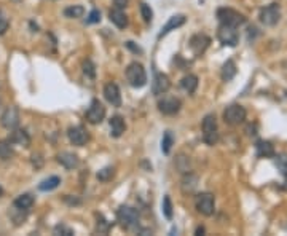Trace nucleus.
<instances>
[{"label":"nucleus","mask_w":287,"mask_h":236,"mask_svg":"<svg viewBox=\"0 0 287 236\" xmlns=\"http://www.w3.org/2000/svg\"><path fill=\"white\" fill-rule=\"evenodd\" d=\"M201 128H203V140L204 142H206L208 145L217 144V140H219V128H217L215 115H212V113L206 115L203 120V123H201Z\"/></svg>","instance_id":"obj_1"},{"label":"nucleus","mask_w":287,"mask_h":236,"mask_svg":"<svg viewBox=\"0 0 287 236\" xmlns=\"http://www.w3.org/2000/svg\"><path fill=\"white\" fill-rule=\"evenodd\" d=\"M126 79H128V83H130L132 88H142V86H145L147 74H145V69H144L142 64L131 62L130 66H128V69H126Z\"/></svg>","instance_id":"obj_2"},{"label":"nucleus","mask_w":287,"mask_h":236,"mask_svg":"<svg viewBox=\"0 0 287 236\" xmlns=\"http://www.w3.org/2000/svg\"><path fill=\"white\" fill-rule=\"evenodd\" d=\"M117 220L120 222V225L123 228L131 230V228H134L137 225L139 212L134 208H131V206H121L117 210Z\"/></svg>","instance_id":"obj_3"},{"label":"nucleus","mask_w":287,"mask_h":236,"mask_svg":"<svg viewBox=\"0 0 287 236\" xmlns=\"http://www.w3.org/2000/svg\"><path fill=\"white\" fill-rule=\"evenodd\" d=\"M217 18H219L220 24L232 26V27H236V29L246 23V18L242 16L241 13L235 11L232 8H219L217 10Z\"/></svg>","instance_id":"obj_4"},{"label":"nucleus","mask_w":287,"mask_h":236,"mask_svg":"<svg viewBox=\"0 0 287 236\" xmlns=\"http://www.w3.org/2000/svg\"><path fill=\"white\" fill-rule=\"evenodd\" d=\"M195 208L196 210L200 214L203 215H212L214 214V210H215V198L212 193H200V195H196L195 198Z\"/></svg>","instance_id":"obj_5"},{"label":"nucleus","mask_w":287,"mask_h":236,"mask_svg":"<svg viewBox=\"0 0 287 236\" xmlns=\"http://www.w3.org/2000/svg\"><path fill=\"white\" fill-rule=\"evenodd\" d=\"M246 115L247 113H246L244 107L239 104H232L225 108V112H223V120H225L227 125L238 126L246 120Z\"/></svg>","instance_id":"obj_6"},{"label":"nucleus","mask_w":287,"mask_h":236,"mask_svg":"<svg viewBox=\"0 0 287 236\" xmlns=\"http://www.w3.org/2000/svg\"><path fill=\"white\" fill-rule=\"evenodd\" d=\"M217 38H219L220 43L225 45V47H236L239 42V35H238L236 27L225 26V24H220L219 30H217Z\"/></svg>","instance_id":"obj_7"},{"label":"nucleus","mask_w":287,"mask_h":236,"mask_svg":"<svg viewBox=\"0 0 287 236\" xmlns=\"http://www.w3.org/2000/svg\"><path fill=\"white\" fill-rule=\"evenodd\" d=\"M85 118L89 121L91 125H99L102 123V120L105 118V107L99 99H93L91 104H89L88 110L85 113Z\"/></svg>","instance_id":"obj_8"},{"label":"nucleus","mask_w":287,"mask_h":236,"mask_svg":"<svg viewBox=\"0 0 287 236\" xmlns=\"http://www.w3.org/2000/svg\"><path fill=\"white\" fill-rule=\"evenodd\" d=\"M281 19V8L278 3H271L260 10V21L265 26H276Z\"/></svg>","instance_id":"obj_9"},{"label":"nucleus","mask_w":287,"mask_h":236,"mask_svg":"<svg viewBox=\"0 0 287 236\" xmlns=\"http://www.w3.org/2000/svg\"><path fill=\"white\" fill-rule=\"evenodd\" d=\"M182 107V101L174 96H166L158 101V110L163 115H176Z\"/></svg>","instance_id":"obj_10"},{"label":"nucleus","mask_w":287,"mask_h":236,"mask_svg":"<svg viewBox=\"0 0 287 236\" xmlns=\"http://www.w3.org/2000/svg\"><path fill=\"white\" fill-rule=\"evenodd\" d=\"M0 123L5 128V130H15V128L19 125V110L18 107L10 105L5 108V112L0 117Z\"/></svg>","instance_id":"obj_11"},{"label":"nucleus","mask_w":287,"mask_h":236,"mask_svg":"<svg viewBox=\"0 0 287 236\" xmlns=\"http://www.w3.org/2000/svg\"><path fill=\"white\" fill-rule=\"evenodd\" d=\"M67 137L70 140V144H74L77 147H83L89 140V134L83 126H72L69 128Z\"/></svg>","instance_id":"obj_12"},{"label":"nucleus","mask_w":287,"mask_h":236,"mask_svg":"<svg viewBox=\"0 0 287 236\" xmlns=\"http://www.w3.org/2000/svg\"><path fill=\"white\" fill-rule=\"evenodd\" d=\"M171 88V80L169 77L166 74H159L157 72L155 74V79H153V83H152V91L155 96H161L164 93H168Z\"/></svg>","instance_id":"obj_13"},{"label":"nucleus","mask_w":287,"mask_h":236,"mask_svg":"<svg viewBox=\"0 0 287 236\" xmlns=\"http://www.w3.org/2000/svg\"><path fill=\"white\" fill-rule=\"evenodd\" d=\"M104 98L108 104H112L113 107L121 105V93L117 83H107L104 86Z\"/></svg>","instance_id":"obj_14"},{"label":"nucleus","mask_w":287,"mask_h":236,"mask_svg":"<svg viewBox=\"0 0 287 236\" xmlns=\"http://www.w3.org/2000/svg\"><path fill=\"white\" fill-rule=\"evenodd\" d=\"M209 43H210V38L208 35H204V34H196L191 37V40H190V48L193 50V53L196 56H201L204 51L208 50L209 47Z\"/></svg>","instance_id":"obj_15"},{"label":"nucleus","mask_w":287,"mask_h":236,"mask_svg":"<svg viewBox=\"0 0 287 236\" xmlns=\"http://www.w3.org/2000/svg\"><path fill=\"white\" fill-rule=\"evenodd\" d=\"M185 23H187V18H185L183 15H174V16H171L169 18V21L166 23L161 30H159V34H158V38H161L164 35H168L171 30H174L177 27H181V26H183Z\"/></svg>","instance_id":"obj_16"},{"label":"nucleus","mask_w":287,"mask_h":236,"mask_svg":"<svg viewBox=\"0 0 287 236\" xmlns=\"http://www.w3.org/2000/svg\"><path fill=\"white\" fill-rule=\"evenodd\" d=\"M57 163H61L66 169H75L80 164V159L72 152H61L57 155Z\"/></svg>","instance_id":"obj_17"},{"label":"nucleus","mask_w":287,"mask_h":236,"mask_svg":"<svg viewBox=\"0 0 287 236\" xmlns=\"http://www.w3.org/2000/svg\"><path fill=\"white\" fill-rule=\"evenodd\" d=\"M108 18H110V21L117 26L118 29H125L128 27V16L125 15L123 8H112L108 11Z\"/></svg>","instance_id":"obj_18"},{"label":"nucleus","mask_w":287,"mask_h":236,"mask_svg":"<svg viewBox=\"0 0 287 236\" xmlns=\"http://www.w3.org/2000/svg\"><path fill=\"white\" fill-rule=\"evenodd\" d=\"M8 140L11 144L21 145V147H29L30 145V136L26 130H16L15 128V131L11 132V136L8 137Z\"/></svg>","instance_id":"obj_19"},{"label":"nucleus","mask_w":287,"mask_h":236,"mask_svg":"<svg viewBox=\"0 0 287 236\" xmlns=\"http://www.w3.org/2000/svg\"><path fill=\"white\" fill-rule=\"evenodd\" d=\"M255 152H257V157L260 158L274 157V147L271 142H268V140H259V142L255 144Z\"/></svg>","instance_id":"obj_20"},{"label":"nucleus","mask_w":287,"mask_h":236,"mask_svg":"<svg viewBox=\"0 0 287 236\" xmlns=\"http://www.w3.org/2000/svg\"><path fill=\"white\" fill-rule=\"evenodd\" d=\"M108 125H110V134L113 137H120L121 134L125 132V130H126L125 120H123V117H120V115H115V117H112L110 121H108Z\"/></svg>","instance_id":"obj_21"},{"label":"nucleus","mask_w":287,"mask_h":236,"mask_svg":"<svg viewBox=\"0 0 287 236\" xmlns=\"http://www.w3.org/2000/svg\"><path fill=\"white\" fill-rule=\"evenodd\" d=\"M198 185V176L191 174V172H185V177L182 179V191L183 193H193Z\"/></svg>","instance_id":"obj_22"},{"label":"nucleus","mask_w":287,"mask_h":236,"mask_svg":"<svg viewBox=\"0 0 287 236\" xmlns=\"http://www.w3.org/2000/svg\"><path fill=\"white\" fill-rule=\"evenodd\" d=\"M32 204H34V196L30 193H24V195H19L15 201H13V206L19 210H27L32 208Z\"/></svg>","instance_id":"obj_23"},{"label":"nucleus","mask_w":287,"mask_h":236,"mask_svg":"<svg viewBox=\"0 0 287 236\" xmlns=\"http://www.w3.org/2000/svg\"><path fill=\"white\" fill-rule=\"evenodd\" d=\"M181 88L183 89V91H187L188 94H193L196 91L198 88V77L196 75H185L183 79L181 80Z\"/></svg>","instance_id":"obj_24"},{"label":"nucleus","mask_w":287,"mask_h":236,"mask_svg":"<svg viewBox=\"0 0 287 236\" xmlns=\"http://www.w3.org/2000/svg\"><path fill=\"white\" fill-rule=\"evenodd\" d=\"M236 64L235 61L232 59H228L225 64H223V67H222V80L223 81H230V80H233L235 79V75H236Z\"/></svg>","instance_id":"obj_25"},{"label":"nucleus","mask_w":287,"mask_h":236,"mask_svg":"<svg viewBox=\"0 0 287 236\" xmlns=\"http://www.w3.org/2000/svg\"><path fill=\"white\" fill-rule=\"evenodd\" d=\"M59 184H61V179L57 177V176H51L48 179H45V181L40 182V185H38V190H42V191H51V190H54L59 187Z\"/></svg>","instance_id":"obj_26"},{"label":"nucleus","mask_w":287,"mask_h":236,"mask_svg":"<svg viewBox=\"0 0 287 236\" xmlns=\"http://www.w3.org/2000/svg\"><path fill=\"white\" fill-rule=\"evenodd\" d=\"M85 15V8L81 5H70L64 10V16L70 18V19H78Z\"/></svg>","instance_id":"obj_27"},{"label":"nucleus","mask_w":287,"mask_h":236,"mask_svg":"<svg viewBox=\"0 0 287 236\" xmlns=\"http://www.w3.org/2000/svg\"><path fill=\"white\" fill-rule=\"evenodd\" d=\"M15 155L10 140H0V159H10Z\"/></svg>","instance_id":"obj_28"},{"label":"nucleus","mask_w":287,"mask_h":236,"mask_svg":"<svg viewBox=\"0 0 287 236\" xmlns=\"http://www.w3.org/2000/svg\"><path fill=\"white\" fill-rule=\"evenodd\" d=\"M172 144H174V136H172L171 131H166L163 134V140H161V150H163L164 155H168V153L171 152Z\"/></svg>","instance_id":"obj_29"},{"label":"nucleus","mask_w":287,"mask_h":236,"mask_svg":"<svg viewBox=\"0 0 287 236\" xmlns=\"http://www.w3.org/2000/svg\"><path fill=\"white\" fill-rule=\"evenodd\" d=\"M113 176H115V169L112 168V166H107V168L101 169L98 172V181H101V182H108V181H112Z\"/></svg>","instance_id":"obj_30"},{"label":"nucleus","mask_w":287,"mask_h":236,"mask_svg":"<svg viewBox=\"0 0 287 236\" xmlns=\"http://www.w3.org/2000/svg\"><path fill=\"white\" fill-rule=\"evenodd\" d=\"M140 15H142L145 24H152V21H153V11L150 8V5H147L145 2L140 3Z\"/></svg>","instance_id":"obj_31"},{"label":"nucleus","mask_w":287,"mask_h":236,"mask_svg":"<svg viewBox=\"0 0 287 236\" xmlns=\"http://www.w3.org/2000/svg\"><path fill=\"white\" fill-rule=\"evenodd\" d=\"M163 214L168 220L172 219V214H174V210H172V203H171V198L169 195H166L163 198Z\"/></svg>","instance_id":"obj_32"},{"label":"nucleus","mask_w":287,"mask_h":236,"mask_svg":"<svg viewBox=\"0 0 287 236\" xmlns=\"http://www.w3.org/2000/svg\"><path fill=\"white\" fill-rule=\"evenodd\" d=\"M276 168L283 176H287V153H281L276 157Z\"/></svg>","instance_id":"obj_33"},{"label":"nucleus","mask_w":287,"mask_h":236,"mask_svg":"<svg viewBox=\"0 0 287 236\" xmlns=\"http://www.w3.org/2000/svg\"><path fill=\"white\" fill-rule=\"evenodd\" d=\"M83 72H85V75L89 77V79H94L96 77V67L91 59H86L83 62Z\"/></svg>","instance_id":"obj_34"},{"label":"nucleus","mask_w":287,"mask_h":236,"mask_svg":"<svg viewBox=\"0 0 287 236\" xmlns=\"http://www.w3.org/2000/svg\"><path fill=\"white\" fill-rule=\"evenodd\" d=\"M96 217H98V227H96V230L99 233H107L108 228H110V223H107V220L101 214H96Z\"/></svg>","instance_id":"obj_35"},{"label":"nucleus","mask_w":287,"mask_h":236,"mask_svg":"<svg viewBox=\"0 0 287 236\" xmlns=\"http://www.w3.org/2000/svg\"><path fill=\"white\" fill-rule=\"evenodd\" d=\"M54 235H62V236H74V230L69 228L64 223H59V225L54 227Z\"/></svg>","instance_id":"obj_36"},{"label":"nucleus","mask_w":287,"mask_h":236,"mask_svg":"<svg viewBox=\"0 0 287 236\" xmlns=\"http://www.w3.org/2000/svg\"><path fill=\"white\" fill-rule=\"evenodd\" d=\"M101 23V11L99 10H91V13L88 15L86 24H98Z\"/></svg>","instance_id":"obj_37"},{"label":"nucleus","mask_w":287,"mask_h":236,"mask_svg":"<svg viewBox=\"0 0 287 236\" xmlns=\"http://www.w3.org/2000/svg\"><path fill=\"white\" fill-rule=\"evenodd\" d=\"M8 26H10L8 19L3 18V16H2V11H0V35H3L5 32L8 30Z\"/></svg>","instance_id":"obj_38"},{"label":"nucleus","mask_w":287,"mask_h":236,"mask_svg":"<svg viewBox=\"0 0 287 236\" xmlns=\"http://www.w3.org/2000/svg\"><path fill=\"white\" fill-rule=\"evenodd\" d=\"M115 5L118 6V8H125V6L130 3V0H113Z\"/></svg>","instance_id":"obj_39"},{"label":"nucleus","mask_w":287,"mask_h":236,"mask_svg":"<svg viewBox=\"0 0 287 236\" xmlns=\"http://www.w3.org/2000/svg\"><path fill=\"white\" fill-rule=\"evenodd\" d=\"M126 47L130 48V50H132L134 53H142V50H140L139 47H134V45H132V42H128V43H126Z\"/></svg>","instance_id":"obj_40"},{"label":"nucleus","mask_w":287,"mask_h":236,"mask_svg":"<svg viewBox=\"0 0 287 236\" xmlns=\"http://www.w3.org/2000/svg\"><path fill=\"white\" fill-rule=\"evenodd\" d=\"M201 233H204V228L203 227H198L196 228V235H201Z\"/></svg>","instance_id":"obj_41"},{"label":"nucleus","mask_w":287,"mask_h":236,"mask_svg":"<svg viewBox=\"0 0 287 236\" xmlns=\"http://www.w3.org/2000/svg\"><path fill=\"white\" fill-rule=\"evenodd\" d=\"M3 195V188L2 187H0V196H2Z\"/></svg>","instance_id":"obj_42"}]
</instances>
